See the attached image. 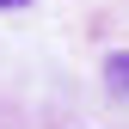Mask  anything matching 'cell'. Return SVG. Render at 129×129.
I'll return each instance as SVG.
<instances>
[{"label":"cell","mask_w":129,"mask_h":129,"mask_svg":"<svg viewBox=\"0 0 129 129\" xmlns=\"http://www.w3.org/2000/svg\"><path fill=\"white\" fill-rule=\"evenodd\" d=\"M0 6H25V0H0Z\"/></svg>","instance_id":"cell-2"},{"label":"cell","mask_w":129,"mask_h":129,"mask_svg":"<svg viewBox=\"0 0 129 129\" xmlns=\"http://www.w3.org/2000/svg\"><path fill=\"white\" fill-rule=\"evenodd\" d=\"M105 74H111V80H117V86H123V92H129V55H111V61H105Z\"/></svg>","instance_id":"cell-1"}]
</instances>
